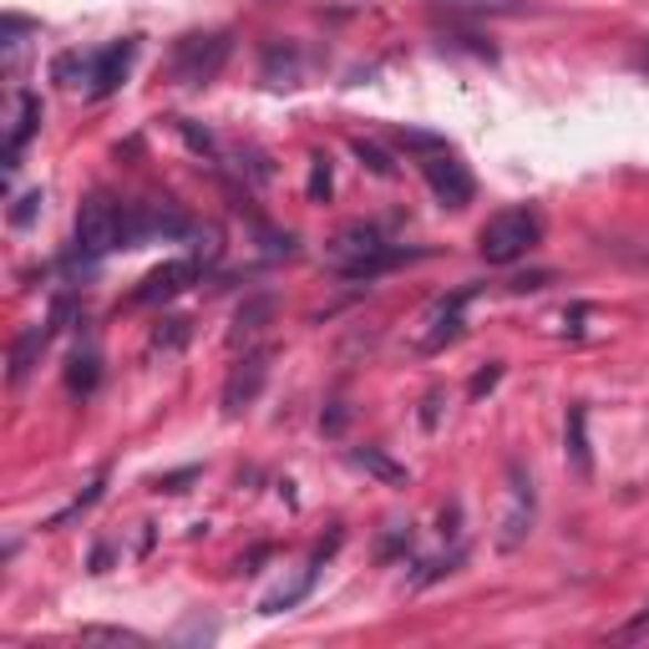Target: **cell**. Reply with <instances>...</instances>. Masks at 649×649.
<instances>
[{
	"mask_svg": "<svg viewBox=\"0 0 649 649\" xmlns=\"http://www.w3.org/2000/svg\"><path fill=\"white\" fill-rule=\"evenodd\" d=\"M102 487H107V477H96V482H92V487H86V493H82V497H76V503H72V507H61V513H56V517H51L47 528H51V533H56V528H66V523H72V517H82V513H86V507H96V503H102Z\"/></svg>",
	"mask_w": 649,
	"mask_h": 649,
	"instance_id": "cell-24",
	"label": "cell"
},
{
	"mask_svg": "<svg viewBox=\"0 0 649 649\" xmlns=\"http://www.w3.org/2000/svg\"><path fill=\"white\" fill-rule=\"evenodd\" d=\"M275 320V300L269 295H249V300L234 310V330H229V346H239V340H254L265 324Z\"/></svg>",
	"mask_w": 649,
	"mask_h": 649,
	"instance_id": "cell-17",
	"label": "cell"
},
{
	"mask_svg": "<svg viewBox=\"0 0 649 649\" xmlns=\"http://www.w3.org/2000/svg\"><path fill=\"white\" fill-rule=\"evenodd\" d=\"M41 127V96L37 92H16V117H11V137H6V173L21 168L25 143L37 137Z\"/></svg>",
	"mask_w": 649,
	"mask_h": 649,
	"instance_id": "cell-13",
	"label": "cell"
},
{
	"mask_svg": "<svg viewBox=\"0 0 649 649\" xmlns=\"http://www.w3.org/2000/svg\"><path fill=\"white\" fill-rule=\"evenodd\" d=\"M538 239H543L538 214H528V208H503V214H493L482 224L477 249L487 265H517Z\"/></svg>",
	"mask_w": 649,
	"mask_h": 649,
	"instance_id": "cell-3",
	"label": "cell"
},
{
	"mask_svg": "<svg viewBox=\"0 0 649 649\" xmlns=\"http://www.w3.org/2000/svg\"><path fill=\"white\" fill-rule=\"evenodd\" d=\"M193 234V218L183 214L178 204H127L122 214V249H137V244H173V239H188Z\"/></svg>",
	"mask_w": 649,
	"mask_h": 649,
	"instance_id": "cell-4",
	"label": "cell"
},
{
	"mask_svg": "<svg viewBox=\"0 0 649 649\" xmlns=\"http://www.w3.org/2000/svg\"><path fill=\"white\" fill-rule=\"evenodd\" d=\"M122 214H127V204H112L107 193H92L76 214V254L102 259V254L122 249Z\"/></svg>",
	"mask_w": 649,
	"mask_h": 649,
	"instance_id": "cell-5",
	"label": "cell"
},
{
	"mask_svg": "<svg viewBox=\"0 0 649 649\" xmlns=\"http://www.w3.org/2000/svg\"><path fill=\"white\" fill-rule=\"evenodd\" d=\"M401 548H411V523H391V533L381 538V558L401 554Z\"/></svg>",
	"mask_w": 649,
	"mask_h": 649,
	"instance_id": "cell-28",
	"label": "cell"
},
{
	"mask_svg": "<svg viewBox=\"0 0 649 649\" xmlns=\"http://www.w3.org/2000/svg\"><path fill=\"white\" fill-rule=\"evenodd\" d=\"M350 462H356L361 472H371L381 487H411V472L401 467V462L385 457L381 446H356V452H350Z\"/></svg>",
	"mask_w": 649,
	"mask_h": 649,
	"instance_id": "cell-16",
	"label": "cell"
},
{
	"mask_svg": "<svg viewBox=\"0 0 649 649\" xmlns=\"http://www.w3.org/2000/svg\"><path fill=\"white\" fill-rule=\"evenodd\" d=\"M133 56H137V41L122 37L112 41V47L96 51V76H92V96H112L122 82H127V72H133Z\"/></svg>",
	"mask_w": 649,
	"mask_h": 649,
	"instance_id": "cell-12",
	"label": "cell"
},
{
	"mask_svg": "<svg viewBox=\"0 0 649 649\" xmlns=\"http://www.w3.org/2000/svg\"><path fill=\"white\" fill-rule=\"evenodd\" d=\"M178 127H183V137H188V143L198 147V153H214V137H208V133H198L193 122H178Z\"/></svg>",
	"mask_w": 649,
	"mask_h": 649,
	"instance_id": "cell-32",
	"label": "cell"
},
{
	"mask_svg": "<svg viewBox=\"0 0 649 649\" xmlns=\"http://www.w3.org/2000/svg\"><path fill=\"white\" fill-rule=\"evenodd\" d=\"M82 645H147L137 629H117V625H86Z\"/></svg>",
	"mask_w": 649,
	"mask_h": 649,
	"instance_id": "cell-22",
	"label": "cell"
},
{
	"mask_svg": "<svg viewBox=\"0 0 649 649\" xmlns=\"http://www.w3.org/2000/svg\"><path fill=\"white\" fill-rule=\"evenodd\" d=\"M436 406H442V396H426V401H421V426H426V432L436 426Z\"/></svg>",
	"mask_w": 649,
	"mask_h": 649,
	"instance_id": "cell-33",
	"label": "cell"
},
{
	"mask_svg": "<svg viewBox=\"0 0 649 649\" xmlns=\"http://www.w3.org/2000/svg\"><path fill=\"white\" fill-rule=\"evenodd\" d=\"M346 421H350V406H346V401H336V406H330V416H320V426L336 436V432H346Z\"/></svg>",
	"mask_w": 649,
	"mask_h": 649,
	"instance_id": "cell-30",
	"label": "cell"
},
{
	"mask_svg": "<svg viewBox=\"0 0 649 649\" xmlns=\"http://www.w3.org/2000/svg\"><path fill=\"white\" fill-rule=\"evenodd\" d=\"M564 457L568 467L578 472V477H589L594 472V452H589V411H584V401H574L564 416Z\"/></svg>",
	"mask_w": 649,
	"mask_h": 649,
	"instance_id": "cell-14",
	"label": "cell"
},
{
	"mask_svg": "<svg viewBox=\"0 0 649 649\" xmlns=\"http://www.w3.org/2000/svg\"><path fill=\"white\" fill-rule=\"evenodd\" d=\"M533 517H538V497H533V477L517 462H507V507L497 517V548L517 554L533 533Z\"/></svg>",
	"mask_w": 649,
	"mask_h": 649,
	"instance_id": "cell-6",
	"label": "cell"
},
{
	"mask_svg": "<svg viewBox=\"0 0 649 649\" xmlns=\"http://www.w3.org/2000/svg\"><path fill=\"white\" fill-rule=\"evenodd\" d=\"M645 629H649V609H645V614H639L635 625H625V629H619V639H635V635H645Z\"/></svg>",
	"mask_w": 649,
	"mask_h": 649,
	"instance_id": "cell-34",
	"label": "cell"
},
{
	"mask_svg": "<svg viewBox=\"0 0 649 649\" xmlns=\"http://www.w3.org/2000/svg\"><path fill=\"white\" fill-rule=\"evenodd\" d=\"M234 51V37L229 31H193V37H178L168 51V76L178 86H208L218 72H224V61Z\"/></svg>",
	"mask_w": 649,
	"mask_h": 649,
	"instance_id": "cell-2",
	"label": "cell"
},
{
	"mask_svg": "<svg viewBox=\"0 0 649 649\" xmlns=\"http://www.w3.org/2000/svg\"><path fill=\"white\" fill-rule=\"evenodd\" d=\"M198 477V467H183V472H168V477H157L153 482V493H183V482Z\"/></svg>",
	"mask_w": 649,
	"mask_h": 649,
	"instance_id": "cell-29",
	"label": "cell"
},
{
	"mask_svg": "<svg viewBox=\"0 0 649 649\" xmlns=\"http://www.w3.org/2000/svg\"><path fill=\"white\" fill-rule=\"evenodd\" d=\"M330 188H336V178H330V153H310V183H305L310 204H324Z\"/></svg>",
	"mask_w": 649,
	"mask_h": 649,
	"instance_id": "cell-21",
	"label": "cell"
},
{
	"mask_svg": "<svg viewBox=\"0 0 649 649\" xmlns=\"http://www.w3.org/2000/svg\"><path fill=\"white\" fill-rule=\"evenodd\" d=\"M315 574H320V568H305L300 578H295V584H285V589H275V594H265V604H259V614H285V609H295V604L305 599V594L315 589Z\"/></svg>",
	"mask_w": 649,
	"mask_h": 649,
	"instance_id": "cell-19",
	"label": "cell"
},
{
	"mask_svg": "<svg viewBox=\"0 0 649 649\" xmlns=\"http://www.w3.org/2000/svg\"><path fill=\"white\" fill-rule=\"evenodd\" d=\"M324 259H330V269L346 279H375V275H385V269L406 265V259H421V254L396 249L375 224H346L336 239L324 244Z\"/></svg>",
	"mask_w": 649,
	"mask_h": 649,
	"instance_id": "cell-1",
	"label": "cell"
},
{
	"mask_svg": "<svg viewBox=\"0 0 649 649\" xmlns=\"http://www.w3.org/2000/svg\"><path fill=\"white\" fill-rule=\"evenodd\" d=\"M350 147H356V157H361V168H371L375 178H396V163H391V157H385L375 143H365V137H356V143H350Z\"/></svg>",
	"mask_w": 649,
	"mask_h": 649,
	"instance_id": "cell-25",
	"label": "cell"
},
{
	"mask_svg": "<svg viewBox=\"0 0 649 649\" xmlns=\"http://www.w3.org/2000/svg\"><path fill=\"white\" fill-rule=\"evenodd\" d=\"M41 208H47V198H41V188H31V193H21L11 204V229H31L41 218Z\"/></svg>",
	"mask_w": 649,
	"mask_h": 649,
	"instance_id": "cell-26",
	"label": "cell"
},
{
	"mask_svg": "<svg viewBox=\"0 0 649 649\" xmlns=\"http://www.w3.org/2000/svg\"><path fill=\"white\" fill-rule=\"evenodd\" d=\"M188 336H193V324L183 320V315H168V320H157V330H153V350H183Z\"/></svg>",
	"mask_w": 649,
	"mask_h": 649,
	"instance_id": "cell-20",
	"label": "cell"
},
{
	"mask_svg": "<svg viewBox=\"0 0 649 649\" xmlns=\"http://www.w3.org/2000/svg\"><path fill=\"white\" fill-rule=\"evenodd\" d=\"M193 279H198V259H168V265H157L143 275V285L133 289V305H147V310L168 305V300H178Z\"/></svg>",
	"mask_w": 649,
	"mask_h": 649,
	"instance_id": "cell-9",
	"label": "cell"
},
{
	"mask_svg": "<svg viewBox=\"0 0 649 649\" xmlns=\"http://www.w3.org/2000/svg\"><path fill=\"white\" fill-rule=\"evenodd\" d=\"M56 330H61V320L51 315L47 324H25L21 336L11 340V385H21L25 375L37 371V365H41V356H47V346H51V336H56Z\"/></svg>",
	"mask_w": 649,
	"mask_h": 649,
	"instance_id": "cell-11",
	"label": "cell"
},
{
	"mask_svg": "<svg viewBox=\"0 0 649 649\" xmlns=\"http://www.w3.org/2000/svg\"><path fill=\"white\" fill-rule=\"evenodd\" d=\"M107 564H112L107 548H92V574H107Z\"/></svg>",
	"mask_w": 649,
	"mask_h": 649,
	"instance_id": "cell-35",
	"label": "cell"
},
{
	"mask_svg": "<svg viewBox=\"0 0 649 649\" xmlns=\"http://www.w3.org/2000/svg\"><path fill=\"white\" fill-rule=\"evenodd\" d=\"M416 168H421V178H426V188L436 193V204H442V208H467V204H472L477 183H472L467 163H462V157L452 153V147L416 157Z\"/></svg>",
	"mask_w": 649,
	"mask_h": 649,
	"instance_id": "cell-7",
	"label": "cell"
},
{
	"mask_svg": "<svg viewBox=\"0 0 649 649\" xmlns=\"http://www.w3.org/2000/svg\"><path fill=\"white\" fill-rule=\"evenodd\" d=\"M477 289L482 285H462V289H452V295H442V300L426 305V315H421V336H416V346L426 350V356L442 350V346H452V340L462 336V310L477 300Z\"/></svg>",
	"mask_w": 649,
	"mask_h": 649,
	"instance_id": "cell-8",
	"label": "cell"
},
{
	"mask_svg": "<svg viewBox=\"0 0 649 649\" xmlns=\"http://www.w3.org/2000/svg\"><path fill=\"white\" fill-rule=\"evenodd\" d=\"M396 147H406V153L426 157V153H442L446 137H442V133H421V127H396Z\"/></svg>",
	"mask_w": 649,
	"mask_h": 649,
	"instance_id": "cell-23",
	"label": "cell"
},
{
	"mask_svg": "<svg viewBox=\"0 0 649 649\" xmlns=\"http://www.w3.org/2000/svg\"><path fill=\"white\" fill-rule=\"evenodd\" d=\"M497 381H503V361H487V365H482V371L467 381V396H472V401H482V396H487V391H493Z\"/></svg>",
	"mask_w": 649,
	"mask_h": 649,
	"instance_id": "cell-27",
	"label": "cell"
},
{
	"mask_svg": "<svg viewBox=\"0 0 649 649\" xmlns=\"http://www.w3.org/2000/svg\"><path fill=\"white\" fill-rule=\"evenodd\" d=\"M543 285H548V275H517L507 289H513V295H533V289H543Z\"/></svg>",
	"mask_w": 649,
	"mask_h": 649,
	"instance_id": "cell-31",
	"label": "cell"
},
{
	"mask_svg": "<svg viewBox=\"0 0 649 649\" xmlns=\"http://www.w3.org/2000/svg\"><path fill=\"white\" fill-rule=\"evenodd\" d=\"M265 381H269V350H249V356L229 371V381H224V411H229V416L249 411L254 401H259V391H265Z\"/></svg>",
	"mask_w": 649,
	"mask_h": 649,
	"instance_id": "cell-10",
	"label": "cell"
},
{
	"mask_svg": "<svg viewBox=\"0 0 649 649\" xmlns=\"http://www.w3.org/2000/svg\"><path fill=\"white\" fill-rule=\"evenodd\" d=\"M92 76H96V51H61L51 61V82H61L66 92H76V86L92 92Z\"/></svg>",
	"mask_w": 649,
	"mask_h": 649,
	"instance_id": "cell-15",
	"label": "cell"
},
{
	"mask_svg": "<svg viewBox=\"0 0 649 649\" xmlns=\"http://www.w3.org/2000/svg\"><path fill=\"white\" fill-rule=\"evenodd\" d=\"M96 381H102V361H96V350H76L72 365H66V391H72V396H92Z\"/></svg>",
	"mask_w": 649,
	"mask_h": 649,
	"instance_id": "cell-18",
	"label": "cell"
}]
</instances>
